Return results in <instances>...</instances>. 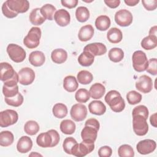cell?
I'll return each mask as SVG.
<instances>
[{
  "instance_id": "6da1fadb",
  "label": "cell",
  "mask_w": 157,
  "mask_h": 157,
  "mask_svg": "<svg viewBox=\"0 0 157 157\" xmlns=\"http://www.w3.org/2000/svg\"><path fill=\"white\" fill-rule=\"evenodd\" d=\"M105 101L114 112H121L125 107L124 100L117 90L109 91L105 96Z\"/></svg>"
},
{
  "instance_id": "7a4b0ae2",
  "label": "cell",
  "mask_w": 157,
  "mask_h": 157,
  "mask_svg": "<svg viewBox=\"0 0 157 157\" xmlns=\"http://www.w3.org/2000/svg\"><path fill=\"white\" fill-rule=\"evenodd\" d=\"M42 32L38 27H32L28 34L23 39L24 45L28 48L33 49L37 47L39 45Z\"/></svg>"
},
{
  "instance_id": "3957f363",
  "label": "cell",
  "mask_w": 157,
  "mask_h": 157,
  "mask_svg": "<svg viewBox=\"0 0 157 157\" xmlns=\"http://www.w3.org/2000/svg\"><path fill=\"white\" fill-rule=\"evenodd\" d=\"M94 149V142L92 140H83L77 143L72 148V155L78 157H83L90 153Z\"/></svg>"
},
{
  "instance_id": "277c9868",
  "label": "cell",
  "mask_w": 157,
  "mask_h": 157,
  "mask_svg": "<svg viewBox=\"0 0 157 157\" xmlns=\"http://www.w3.org/2000/svg\"><path fill=\"white\" fill-rule=\"evenodd\" d=\"M132 61L133 68L136 71L141 72L146 71L148 60L145 53L141 50L135 51L132 56Z\"/></svg>"
},
{
  "instance_id": "5b68a950",
  "label": "cell",
  "mask_w": 157,
  "mask_h": 157,
  "mask_svg": "<svg viewBox=\"0 0 157 157\" xmlns=\"http://www.w3.org/2000/svg\"><path fill=\"white\" fill-rule=\"evenodd\" d=\"M6 51L10 59L15 63L23 62L26 56L25 50L17 44H9L7 47Z\"/></svg>"
},
{
  "instance_id": "8992f818",
  "label": "cell",
  "mask_w": 157,
  "mask_h": 157,
  "mask_svg": "<svg viewBox=\"0 0 157 157\" xmlns=\"http://www.w3.org/2000/svg\"><path fill=\"white\" fill-rule=\"evenodd\" d=\"M18 120V113L12 109H6L0 112V126L6 128L13 125Z\"/></svg>"
},
{
  "instance_id": "52a82bcc",
  "label": "cell",
  "mask_w": 157,
  "mask_h": 157,
  "mask_svg": "<svg viewBox=\"0 0 157 157\" xmlns=\"http://www.w3.org/2000/svg\"><path fill=\"white\" fill-rule=\"evenodd\" d=\"M132 128L136 135L139 136L146 135L148 131L147 119L141 115L132 116Z\"/></svg>"
},
{
  "instance_id": "ba28073f",
  "label": "cell",
  "mask_w": 157,
  "mask_h": 157,
  "mask_svg": "<svg viewBox=\"0 0 157 157\" xmlns=\"http://www.w3.org/2000/svg\"><path fill=\"white\" fill-rule=\"evenodd\" d=\"M115 21L116 23L122 27L129 26L133 20V17L130 11L126 9H120L115 14Z\"/></svg>"
},
{
  "instance_id": "9c48e42d",
  "label": "cell",
  "mask_w": 157,
  "mask_h": 157,
  "mask_svg": "<svg viewBox=\"0 0 157 157\" xmlns=\"http://www.w3.org/2000/svg\"><path fill=\"white\" fill-rule=\"evenodd\" d=\"M0 65V79L1 81L5 82L15 78H18V73L15 72L12 65L9 63L7 62H2Z\"/></svg>"
},
{
  "instance_id": "30bf717a",
  "label": "cell",
  "mask_w": 157,
  "mask_h": 157,
  "mask_svg": "<svg viewBox=\"0 0 157 157\" xmlns=\"http://www.w3.org/2000/svg\"><path fill=\"white\" fill-rule=\"evenodd\" d=\"M18 82L23 85H31L35 79V72L30 67L21 68L18 72Z\"/></svg>"
},
{
  "instance_id": "8fae6325",
  "label": "cell",
  "mask_w": 157,
  "mask_h": 157,
  "mask_svg": "<svg viewBox=\"0 0 157 157\" xmlns=\"http://www.w3.org/2000/svg\"><path fill=\"white\" fill-rule=\"evenodd\" d=\"M6 3L11 10L18 14L26 12L29 8V2L27 0H7Z\"/></svg>"
},
{
  "instance_id": "7c38bea8",
  "label": "cell",
  "mask_w": 157,
  "mask_h": 157,
  "mask_svg": "<svg viewBox=\"0 0 157 157\" xmlns=\"http://www.w3.org/2000/svg\"><path fill=\"white\" fill-rule=\"evenodd\" d=\"M18 78H13L9 81L4 82L2 86V93L5 98L13 97L18 94Z\"/></svg>"
},
{
  "instance_id": "4fadbf2b",
  "label": "cell",
  "mask_w": 157,
  "mask_h": 157,
  "mask_svg": "<svg viewBox=\"0 0 157 157\" xmlns=\"http://www.w3.org/2000/svg\"><path fill=\"white\" fill-rule=\"evenodd\" d=\"M70 115L74 121L77 122L82 121L86 117L87 108L82 104H75L72 106Z\"/></svg>"
},
{
  "instance_id": "5bb4252c",
  "label": "cell",
  "mask_w": 157,
  "mask_h": 157,
  "mask_svg": "<svg viewBox=\"0 0 157 157\" xmlns=\"http://www.w3.org/2000/svg\"><path fill=\"white\" fill-rule=\"evenodd\" d=\"M156 147V142L152 139H149L139 141L136 145L137 152L141 155L150 154L155 151Z\"/></svg>"
},
{
  "instance_id": "9a60e30c",
  "label": "cell",
  "mask_w": 157,
  "mask_h": 157,
  "mask_svg": "<svg viewBox=\"0 0 157 157\" xmlns=\"http://www.w3.org/2000/svg\"><path fill=\"white\" fill-rule=\"evenodd\" d=\"M136 88L142 93H148L153 88V81L151 77L147 75H142L136 83Z\"/></svg>"
},
{
  "instance_id": "2e32d148",
  "label": "cell",
  "mask_w": 157,
  "mask_h": 157,
  "mask_svg": "<svg viewBox=\"0 0 157 157\" xmlns=\"http://www.w3.org/2000/svg\"><path fill=\"white\" fill-rule=\"evenodd\" d=\"M83 51H86L92 54L94 56H101L107 52L106 46L101 42H94L86 45Z\"/></svg>"
},
{
  "instance_id": "e0dca14e",
  "label": "cell",
  "mask_w": 157,
  "mask_h": 157,
  "mask_svg": "<svg viewBox=\"0 0 157 157\" xmlns=\"http://www.w3.org/2000/svg\"><path fill=\"white\" fill-rule=\"evenodd\" d=\"M54 20L58 25L64 27L70 23L71 15L66 10L61 9L55 12Z\"/></svg>"
},
{
  "instance_id": "ac0fdd59",
  "label": "cell",
  "mask_w": 157,
  "mask_h": 157,
  "mask_svg": "<svg viewBox=\"0 0 157 157\" xmlns=\"http://www.w3.org/2000/svg\"><path fill=\"white\" fill-rule=\"evenodd\" d=\"M33 147V141L31 139L26 136L21 137L17 144V151L21 153L29 152Z\"/></svg>"
},
{
  "instance_id": "d6986e66",
  "label": "cell",
  "mask_w": 157,
  "mask_h": 157,
  "mask_svg": "<svg viewBox=\"0 0 157 157\" xmlns=\"http://www.w3.org/2000/svg\"><path fill=\"white\" fill-rule=\"evenodd\" d=\"M29 61L31 65L35 67L41 66L45 61V56L41 51H34L29 55Z\"/></svg>"
},
{
  "instance_id": "ffe728a7",
  "label": "cell",
  "mask_w": 157,
  "mask_h": 157,
  "mask_svg": "<svg viewBox=\"0 0 157 157\" xmlns=\"http://www.w3.org/2000/svg\"><path fill=\"white\" fill-rule=\"evenodd\" d=\"M94 28L91 25H86L80 29L78 33V39L82 42L90 40L94 35Z\"/></svg>"
},
{
  "instance_id": "44dd1931",
  "label": "cell",
  "mask_w": 157,
  "mask_h": 157,
  "mask_svg": "<svg viewBox=\"0 0 157 157\" xmlns=\"http://www.w3.org/2000/svg\"><path fill=\"white\" fill-rule=\"evenodd\" d=\"M88 109L91 113L96 115H102L106 111V106L101 101L94 100L88 105Z\"/></svg>"
},
{
  "instance_id": "7402d4cb",
  "label": "cell",
  "mask_w": 157,
  "mask_h": 157,
  "mask_svg": "<svg viewBox=\"0 0 157 157\" xmlns=\"http://www.w3.org/2000/svg\"><path fill=\"white\" fill-rule=\"evenodd\" d=\"M105 93V86L100 83H95L93 84L89 90L90 97L94 99L101 98Z\"/></svg>"
},
{
  "instance_id": "603a6c76",
  "label": "cell",
  "mask_w": 157,
  "mask_h": 157,
  "mask_svg": "<svg viewBox=\"0 0 157 157\" xmlns=\"http://www.w3.org/2000/svg\"><path fill=\"white\" fill-rule=\"evenodd\" d=\"M53 139L48 131L39 134L36 138V143L38 146L42 148L51 147Z\"/></svg>"
},
{
  "instance_id": "cb8c5ba5",
  "label": "cell",
  "mask_w": 157,
  "mask_h": 157,
  "mask_svg": "<svg viewBox=\"0 0 157 157\" xmlns=\"http://www.w3.org/2000/svg\"><path fill=\"white\" fill-rule=\"evenodd\" d=\"M67 58V52L63 48H56L52 52L51 59L56 64L64 63Z\"/></svg>"
},
{
  "instance_id": "d4e9b609",
  "label": "cell",
  "mask_w": 157,
  "mask_h": 157,
  "mask_svg": "<svg viewBox=\"0 0 157 157\" xmlns=\"http://www.w3.org/2000/svg\"><path fill=\"white\" fill-rule=\"evenodd\" d=\"M78 87L77 78L73 75H67L63 80V88L67 92L75 91Z\"/></svg>"
},
{
  "instance_id": "484cf974",
  "label": "cell",
  "mask_w": 157,
  "mask_h": 157,
  "mask_svg": "<svg viewBox=\"0 0 157 157\" xmlns=\"http://www.w3.org/2000/svg\"><path fill=\"white\" fill-rule=\"evenodd\" d=\"M29 19L31 23L35 26L41 25L45 21V18L40 12V9L35 8L29 13Z\"/></svg>"
},
{
  "instance_id": "4316f807",
  "label": "cell",
  "mask_w": 157,
  "mask_h": 157,
  "mask_svg": "<svg viewBox=\"0 0 157 157\" xmlns=\"http://www.w3.org/2000/svg\"><path fill=\"white\" fill-rule=\"evenodd\" d=\"M98 130L90 126H85L81 131V137L83 140L95 141L98 136Z\"/></svg>"
},
{
  "instance_id": "83f0119b",
  "label": "cell",
  "mask_w": 157,
  "mask_h": 157,
  "mask_svg": "<svg viewBox=\"0 0 157 157\" xmlns=\"http://www.w3.org/2000/svg\"><path fill=\"white\" fill-rule=\"evenodd\" d=\"M107 40L112 44H118L123 39V34L121 31L117 28H110L107 33Z\"/></svg>"
},
{
  "instance_id": "f1b7e54d",
  "label": "cell",
  "mask_w": 157,
  "mask_h": 157,
  "mask_svg": "<svg viewBox=\"0 0 157 157\" xmlns=\"http://www.w3.org/2000/svg\"><path fill=\"white\" fill-rule=\"evenodd\" d=\"M110 18L105 15L98 16L95 20L96 28L101 31H106L110 26Z\"/></svg>"
},
{
  "instance_id": "f546056e",
  "label": "cell",
  "mask_w": 157,
  "mask_h": 157,
  "mask_svg": "<svg viewBox=\"0 0 157 157\" xmlns=\"http://www.w3.org/2000/svg\"><path fill=\"white\" fill-rule=\"evenodd\" d=\"M61 131L66 135L72 134L76 129L75 123L71 120H64L60 123Z\"/></svg>"
},
{
  "instance_id": "4dcf8cb0",
  "label": "cell",
  "mask_w": 157,
  "mask_h": 157,
  "mask_svg": "<svg viewBox=\"0 0 157 157\" xmlns=\"http://www.w3.org/2000/svg\"><path fill=\"white\" fill-rule=\"evenodd\" d=\"M140 45L141 47L146 50L154 49L157 46V37L148 35L142 39Z\"/></svg>"
},
{
  "instance_id": "1f68e13d",
  "label": "cell",
  "mask_w": 157,
  "mask_h": 157,
  "mask_svg": "<svg viewBox=\"0 0 157 157\" xmlns=\"http://www.w3.org/2000/svg\"><path fill=\"white\" fill-rule=\"evenodd\" d=\"M94 60V56L86 51H83L78 58V63L84 67H88L92 65Z\"/></svg>"
},
{
  "instance_id": "d6a6232c",
  "label": "cell",
  "mask_w": 157,
  "mask_h": 157,
  "mask_svg": "<svg viewBox=\"0 0 157 157\" xmlns=\"http://www.w3.org/2000/svg\"><path fill=\"white\" fill-rule=\"evenodd\" d=\"M67 106L63 103H56L52 109L53 115L57 118H63L67 115Z\"/></svg>"
},
{
  "instance_id": "836d02e7",
  "label": "cell",
  "mask_w": 157,
  "mask_h": 157,
  "mask_svg": "<svg viewBox=\"0 0 157 157\" xmlns=\"http://www.w3.org/2000/svg\"><path fill=\"white\" fill-rule=\"evenodd\" d=\"M14 140V136L9 131H3L0 133V145L2 147L11 145Z\"/></svg>"
},
{
  "instance_id": "e575fe53",
  "label": "cell",
  "mask_w": 157,
  "mask_h": 157,
  "mask_svg": "<svg viewBox=\"0 0 157 157\" xmlns=\"http://www.w3.org/2000/svg\"><path fill=\"white\" fill-rule=\"evenodd\" d=\"M40 12L45 19L53 20L54 15L56 12V7L50 4H46L41 7Z\"/></svg>"
},
{
  "instance_id": "d590c367",
  "label": "cell",
  "mask_w": 157,
  "mask_h": 157,
  "mask_svg": "<svg viewBox=\"0 0 157 157\" xmlns=\"http://www.w3.org/2000/svg\"><path fill=\"white\" fill-rule=\"evenodd\" d=\"M124 52L120 48L114 47L111 48L108 53L109 59L113 63H118L124 58Z\"/></svg>"
},
{
  "instance_id": "8d00e7d4",
  "label": "cell",
  "mask_w": 157,
  "mask_h": 157,
  "mask_svg": "<svg viewBox=\"0 0 157 157\" xmlns=\"http://www.w3.org/2000/svg\"><path fill=\"white\" fill-rule=\"evenodd\" d=\"M77 79L79 83L82 85H88L93 81V76L88 71L82 70L78 72Z\"/></svg>"
},
{
  "instance_id": "74e56055",
  "label": "cell",
  "mask_w": 157,
  "mask_h": 157,
  "mask_svg": "<svg viewBox=\"0 0 157 157\" xmlns=\"http://www.w3.org/2000/svg\"><path fill=\"white\" fill-rule=\"evenodd\" d=\"M90 16V11L87 7L80 6L77 8L75 10V17L79 22L83 23L89 19Z\"/></svg>"
},
{
  "instance_id": "f35d334b",
  "label": "cell",
  "mask_w": 157,
  "mask_h": 157,
  "mask_svg": "<svg viewBox=\"0 0 157 157\" xmlns=\"http://www.w3.org/2000/svg\"><path fill=\"white\" fill-rule=\"evenodd\" d=\"M39 129L40 127L39 124L34 120H29L26 121L24 126L25 132L29 136L36 134L39 132Z\"/></svg>"
},
{
  "instance_id": "ab89813d",
  "label": "cell",
  "mask_w": 157,
  "mask_h": 157,
  "mask_svg": "<svg viewBox=\"0 0 157 157\" xmlns=\"http://www.w3.org/2000/svg\"><path fill=\"white\" fill-rule=\"evenodd\" d=\"M6 103L10 106L13 107H19L20 106L24 101L23 95L18 92L17 95L11 98H4Z\"/></svg>"
},
{
  "instance_id": "60d3db41",
  "label": "cell",
  "mask_w": 157,
  "mask_h": 157,
  "mask_svg": "<svg viewBox=\"0 0 157 157\" xmlns=\"http://www.w3.org/2000/svg\"><path fill=\"white\" fill-rule=\"evenodd\" d=\"M118 155L120 157H133L134 156V151L131 145L123 144L119 147Z\"/></svg>"
},
{
  "instance_id": "b9f144b4",
  "label": "cell",
  "mask_w": 157,
  "mask_h": 157,
  "mask_svg": "<svg viewBox=\"0 0 157 157\" xmlns=\"http://www.w3.org/2000/svg\"><path fill=\"white\" fill-rule=\"evenodd\" d=\"M90 98L89 91L85 88H80L75 94V99L78 103H85Z\"/></svg>"
},
{
  "instance_id": "7bdbcfd3",
  "label": "cell",
  "mask_w": 157,
  "mask_h": 157,
  "mask_svg": "<svg viewBox=\"0 0 157 157\" xmlns=\"http://www.w3.org/2000/svg\"><path fill=\"white\" fill-rule=\"evenodd\" d=\"M142 95L136 91L132 90L126 94V99L131 105H135L139 103L142 100Z\"/></svg>"
},
{
  "instance_id": "ee69618b",
  "label": "cell",
  "mask_w": 157,
  "mask_h": 157,
  "mask_svg": "<svg viewBox=\"0 0 157 157\" xmlns=\"http://www.w3.org/2000/svg\"><path fill=\"white\" fill-rule=\"evenodd\" d=\"M76 140L72 137H66L63 142V148L64 152L69 155H72L71 150L73 147L77 144Z\"/></svg>"
},
{
  "instance_id": "f6af8a7d",
  "label": "cell",
  "mask_w": 157,
  "mask_h": 157,
  "mask_svg": "<svg viewBox=\"0 0 157 157\" xmlns=\"http://www.w3.org/2000/svg\"><path fill=\"white\" fill-rule=\"evenodd\" d=\"M148 114H149V112H148V108L144 105H139L135 107L133 109L132 112V116L141 115L147 120L148 117Z\"/></svg>"
},
{
  "instance_id": "bcb514c9",
  "label": "cell",
  "mask_w": 157,
  "mask_h": 157,
  "mask_svg": "<svg viewBox=\"0 0 157 157\" xmlns=\"http://www.w3.org/2000/svg\"><path fill=\"white\" fill-rule=\"evenodd\" d=\"M147 72L153 75L157 74V59L156 58H151L148 60V66L146 69Z\"/></svg>"
},
{
  "instance_id": "7dc6e473",
  "label": "cell",
  "mask_w": 157,
  "mask_h": 157,
  "mask_svg": "<svg viewBox=\"0 0 157 157\" xmlns=\"http://www.w3.org/2000/svg\"><path fill=\"white\" fill-rule=\"evenodd\" d=\"M1 9H2V12L3 13V15L6 17L7 18H15L16 17L17 15H18V13L13 12L12 10H11L9 7L7 6V4L6 3V1H5L2 5V7H1Z\"/></svg>"
},
{
  "instance_id": "c3c4849f",
  "label": "cell",
  "mask_w": 157,
  "mask_h": 157,
  "mask_svg": "<svg viewBox=\"0 0 157 157\" xmlns=\"http://www.w3.org/2000/svg\"><path fill=\"white\" fill-rule=\"evenodd\" d=\"M142 3L144 8L148 11L154 10L157 7L156 0H142Z\"/></svg>"
},
{
  "instance_id": "681fc988",
  "label": "cell",
  "mask_w": 157,
  "mask_h": 157,
  "mask_svg": "<svg viewBox=\"0 0 157 157\" xmlns=\"http://www.w3.org/2000/svg\"><path fill=\"white\" fill-rule=\"evenodd\" d=\"M112 154L111 147L107 145L101 147L98 150V155L99 157H110Z\"/></svg>"
},
{
  "instance_id": "f907efd6",
  "label": "cell",
  "mask_w": 157,
  "mask_h": 157,
  "mask_svg": "<svg viewBox=\"0 0 157 157\" xmlns=\"http://www.w3.org/2000/svg\"><path fill=\"white\" fill-rule=\"evenodd\" d=\"M48 131L51 134V136L52 137V139H53V142H52V144L51 147H55L56 145H58V144L59 143V140H60L59 133L55 129H50Z\"/></svg>"
},
{
  "instance_id": "816d5d0a",
  "label": "cell",
  "mask_w": 157,
  "mask_h": 157,
  "mask_svg": "<svg viewBox=\"0 0 157 157\" xmlns=\"http://www.w3.org/2000/svg\"><path fill=\"white\" fill-rule=\"evenodd\" d=\"M85 126H91V127L96 129L98 131H99V128H100V124H99V122L98 121V120L95 118H93L88 119L85 121Z\"/></svg>"
},
{
  "instance_id": "f5cc1de1",
  "label": "cell",
  "mask_w": 157,
  "mask_h": 157,
  "mask_svg": "<svg viewBox=\"0 0 157 157\" xmlns=\"http://www.w3.org/2000/svg\"><path fill=\"white\" fill-rule=\"evenodd\" d=\"M61 4L68 9H72L77 6L78 4L77 0H61Z\"/></svg>"
},
{
  "instance_id": "db71d44e",
  "label": "cell",
  "mask_w": 157,
  "mask_h": 157,
  "mask_svg": "<svg viewBox=\"0 0 157 157\" xmlns=\"http://www.w3.org/2000/svg\"><path fill=\"white\" fill-rule=\"evenodd\" d=\"M104 3L110 8L115 9L119 6L120 4V0H105Z\"/></svg>"
},
{
  "instance_id": "11a10c76",
  "label": "cell",
  "mask_w": 157,
  "mask_h": 157,
  "mask_svg": "<svg viewBox=\"0 0 157 157\" xmlns=\"http://www.w3.org/2000/svg\"><path fill=\"white\" fill-rule=\"evenodd\" d=\"M150 121L151 124L154 126L155 128H156L157 126V123H156V113H153V115H151L150 116Z\"/></svg>"
},
{
  "instance_id": "9f6ffc18",
  "label": "cell",
  "mask_w": 157,
  "mask_h": 157,
  "mask_svg": "<svg viewBox=\"0 0 157 157\" xmlns=\"http://www.w3.org/2000/svg\"><path fill=\"white\" fill-rule=\"evenodd\" d=\"M124 2L128 6H135L139 2V0H124Z\"/></svg>"
},
{
  "instance_id": "6f0895ef",
  "label": "cell",
  "mask_w": 157,
  "mask_h": 157,
  "mask_svg": "<svg viewBox=\"0 0 157 157\" xmlns=\"http://www.w3.org/2000/svg\"><path fill=\"white\" fill-rule=\"evenodd\" d=\"M149 35L156 36V26L151 27L149 31Z\"/></svg>"
},
{
  "instance_id": "680465c9",
  "label": "cell",
  "mask_w": 157,
  "mask_h": 157,
  "mask_svg": "<svg viewBox=\"0 0 157 157\" xmlns=\"http://www.w3.org/2000/svg\"><path fill=\"white\" fill-rule=\"evenodd\" d=\"M34 155V156H35V155H37V156H42L41 155H40V154H39V153H31V154L30 155V156H31V155Z\"/></svg>"
}]
</instances>
